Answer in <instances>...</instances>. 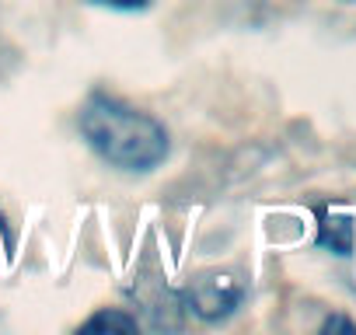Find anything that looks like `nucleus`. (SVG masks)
I'll use <instances>...</instances> for the list:
<instances>
[{
	"label": "nucleus",
	"instance_id": "1",
	"mask_svg": "<svg viewBox=\"0 0 356 335\" xmlns=\"http://www.w3.org/2000/svg\"><path fill=\"white\" fill-rule=\"evenodd\" d=\"M81 136L88 147L112 168L129 175H147L168 161L171 140L168 129L143 108L115 98V95H91L77 115Z\"/></svg>",
	"mask_w": 356,
	"mask_h": 335
},
{
	"label": "nucleus",
	"instance_id": "2",
	"mask_svg": "<svg viewBox=\"0 0 356 335\" xmlns=\"http://www.w3.org/2000/svg\"><path fill=\"white\" fill-rule=\"evenodd\" d=\"M248 286L231 276V272H207L189 286V304L196 314H203L207 321H220L227 314H234L245 300Z\"/></svg>",
	"mask_w": 356,
	"mask_h": 335
},
{
	"label": "nucleus",
	"instance_id": "3",
	"mask_svg": "<svg viewBox=\"0 0 356 335\" xmlns=\"http://www.w3.org/2000/svg\"><path fill=\"white\" fill-rule=\"evenodd\" d=\"M318 245L325 248V252H332V255H353V248H356V224H353V217L349 213H342V210H321L318 213Z\"/></svg>",
	"mask_w": 356,
	"mask_h": 335
},
{
	"label": "nucleus",
	"instance_id": "4",
	"mask_svg": "<svg viewBox=\"0 0 356 335\" xmlns=\"http://www.w3.org/2000/svg\"><path fill=\"white\" fill-rule=\"evenodd\" d=\"M81 328H84V332H136L140 325H136L133 314H126V311H119V307H102V311L91 314Z\"/></svg>",
	"mask_w": 356,
	"mask_h": 335
},
{
	"label": "nucleus",
	"instance_id": "5",
	"mask_svg": "<svg viewBox=\"0 0 356 335\" xmlns=\"http://www.w3.org/2000/svg\"><path fill=\"white\" fill-rule=\"evenodd\" d=\"M98 8H108V11H143L150 8V0H91Z\"/></svg>",
	"mask_w": 356,
	"mask_h": 335
},
{
	"label": "nucleus",
	"instance_id": "6",
	"mask_svg": "<svg viewBox=\"0 0 356 335\" xmlns=\"http://www.w3.org/2000/svg\"><path fill=\"white\" fill-rule=\"evenodd\" d=\"M321 332H356V321H349L342 314H332V318H325Z\"/></svg>",
	"mask_w": 356,
	"mask_h": 335
},
{
	"label": "nucleus",
	"instance_id": "7",
	"mask_svg": "<svg viewBox=\"0 0 356 335\" xmlns=\"http://www.w3.org/2000/svg\"><path fill=\"white\" fill-rule=\"evenodd\" d=\"M339 4H356V0H339Z\"/></svg>",
	"mask_w": 356,
	"mask_h": 335
}]
</instances>
